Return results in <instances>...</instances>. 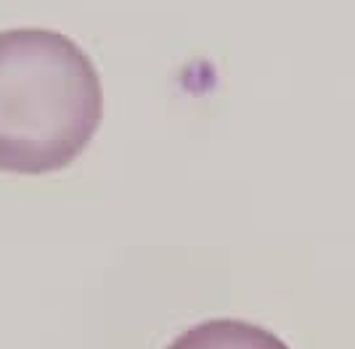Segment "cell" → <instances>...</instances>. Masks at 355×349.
Wrapping results in <instances>:
<instances>
[{
  "label": "cell",
  "mask_w": 355,
  "mask_h": 349,
  "mask_svg": "<svg viewBox=\"0 0 355 349\" xmlns=\"http://www.w3.org/2000/svg\"><path fill=\"white\" fill-rule=\"evenodd\" d=\"M101 116V77L74 40L53 29L0 32V172L69 167Z\"/></svg>",
  "instance_id": "obj_1"
},
{
  "label": "cell",
  "mask_w": 355,
  "mask_h": 349,
  "mask_svg": "<svg viewBox=\"0 0 355 349\" xmlns=\"http://www.w3.org/2000/svg\"><path fill=\"white\" fill-rule=\"evenodd\" d=\"M164 349H289V344L250 320L209 318L178 334Z\"/></svg>",
  "instance_id": "obj_2"
}]
</instances>
